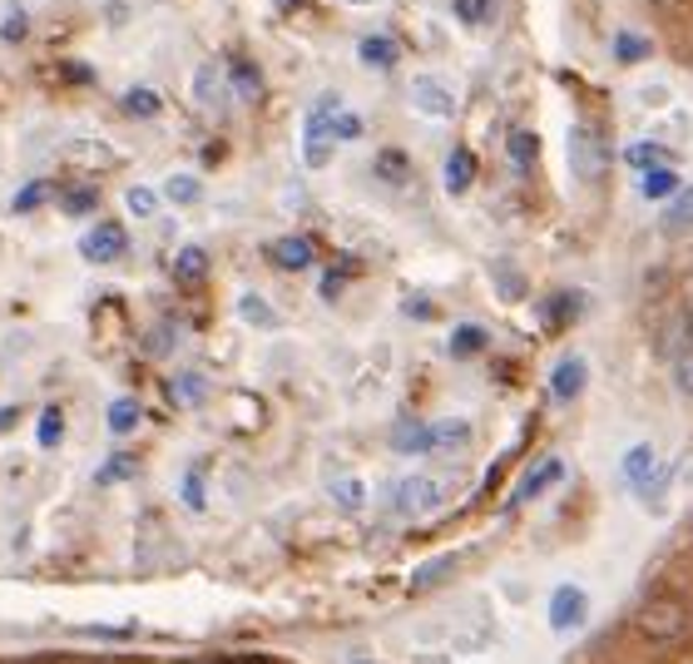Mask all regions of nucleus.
Instances as JSON below:
<instances>
[{
    "label": "nucleus",
    "mask_w": 693,
    "mask_h": 664,
    "mask_svg": "<svg viewBox=\"0 0 693 664\" xmlns=\"http://www.w3.org/2000/svg\"><path fill=\"white\" fill-rule=\"evenodd\" d=\"M584 382H590V367H584L580 357H564V362L550 372V392L560 396V402H570V396H580V392H584Z\"/></svg>",
    "instance_id": "9"
},
{
    "label": "nucleus",
    "mask_w": 693,
    "mask_h": 664,
    "mask_svg": "<svg viewBox=\"0 0 693 664\" xmlns=\"http://www.w3.org/2000/svg\"><path fill=\"white\" fill-rule=\"evenodd\" d=\"M639 188H644V198H673L679 194V174H673V168H649V174L639 178Z\"/></svg>",
    "instance_id": "22"
},
{
    "label": "nucleus",
    "mask_w": 693,
    "mask_h": 664,
    "mask_svg": "<svg viewBox=\"0 0 693 664\" xmlns=\"http://www.w3.org/2000/svg\"><path fill=\"white\" fill-rule=\"evenodd\" d=\"M683 228H693V188H679L673 208L663 214V233H683Z\"/></svg>",
    "instance_id": "19"
},
{
    "label": "nucleus",
    "mask_w": 693,
    "mask_h": 664,
    "mask_svg": "<svg viewBox=\"0 0 693 664\" xmlns=\"http://www.w3.org/2000/svg\"><path fill=\"white\" fill-rule=\"evenodd\" d=\"M337 293H342V273L332 268V273L322 277V297H327V303H337Z\"/></svg>",
    "instance_id": "44"
},
{
    "label": "nucleus",
    "mask_w": 693,
    "mask_h": 664,
    "mask_svg": "<svg viewBox=\"0 0 693 664\" xmlns=\"http://www.w3.org/2000/svg\"><path fill=\"white\" fill-rule=\"evenodd\" d=\"M392 446L402 456H416V451H431V426H421V422H402L392 432Z\"/></svg>",
    "instance_id": "14"
},
{
    "label": "nucleus",
    "mask_w": 693,
    "mask_h": 664,
    "mask_svg": "<svg viewBox=\"0 0 693 664\" xmlns=\"http://www.w3.org/2000/svg\"><path fill=\"white\" fill-rule=\"evenodd\" d=\"M356 55H362V65H372V69H392L396 65V40H386V35H366L362 45H356Z\"/></svg>",
    "instance_id": "13"
},
{
    "label": "nucleus",
    "mask_w": 693,
    "mask_h": 664,
    "mask_svg": "<svg viewBox=\"0 0 693 664\" xmlns=\"http://www.w3.org/2000/svg\"><path fill=\"white\" fill-rule=\"evenodd\" d=\"M218 89H223V79H218V65H198V75H194L198 105H218Z\"/></svg>",
    "instance_id": "28"
},
{
    "label": "nucleus",
    "mask_w": 693,
    "mask_h": 664,
    "mask_svg": "<svg viewBox=\"0 0 693 664\" xmlns=\"http://www.w3.org/2000/svg\"><path fill=\"white\" fill-rule=\"evenodd\" d=\"M689 624H693V614H689V605H683L679 595H649V600L634 610L629 630L639 634L644 644H673V640L689 634Z\"/></svg>",
    "instance_id": "1"
},
{
    "label": "nucleus",
    "mask_w": 693,
    "mask_h": 664,
    "mask_svg": "<svg viewBox=\"0 0 693 664\" xmlns=\"http://www.w3.org/2000/svg\"><path fill=\"white\" fill-rule=\"evenodd\" d=\"M471 178H475V154H471V149H451V159H446V174H441L446 194H465V188H471Z\"/></svg>",
    "instance_id": "11"
},
{
    "label": "nucleus",
    "mask_w": 693,
    "mask_h": 664,
    "mask_svg": "<svg viewBox=\"0 0 693 664\" xmlns=\"http://www.w3.org/2000/svg\"><path fill=\"white\" fill-rule=\"evenodd\" d=\"M346 6H366V0H346Z\"/></svg>",
    "instance_id": "50"
},
{
    "label": "nucleus",
    "mask_w": 693,
    "mask_h": 664,
    "mask_svg": "<svg viewBox=\"0 0 693 664\" xmlns=\"http://www.w3.org/2000/svg\"><path fill=\"white\" fill-rule=\"evenodd\" d=\"M406 317H421L426 323V317H436V307L426 303V297H411V303H406Z\"/></svg>",
    "instance_id": "45"
},
{
    "label": "nucleus",
    "mask_w": 693,
    "mask_h": 664,
    "mask_svg": "<svg viewBox=\"0 0 693 664\" xmlns=\"http://www.w3.org/2000/svg\"><path fill=\"white\" fill-rule=\"evenodd\" d=\"M669 372H673V392H679V396H689V402H693V352L673 357V362H669Z\"/></svg>",
    "instance_id": "33"
},
{
    "label": "nucleus",
    "mask_w": 693,
    "mask_h": 664,
    "mask_svg": "<svg viewBox=\"0 0 693 664\" xmlns=\"http://www.w3.org/2000/svg\"><path fill=\"white\" fill-rule=\"evenodd\" d=\"M164 198H168V204H198V198H204V184H198V178L194 174H174V178H168V184H164Z\"/></svg>",
    "instance_id": "24"
},
{
    "label": "nucleus",
    "mask_w": 693,
    "mask_h": 664,
    "mask_svg": "<svg viewBox=\"0 0 693 664\" xmlns=\"http://www.w3.org/2000/svg\"><path fill=\"white\" fill-rule=\"evenodd\" d=\"M639 99H644V105H669V89H663V85H644Z\"/></svg>",
    "instance_id": "42"
},
{
    "label": "nucleus",
    "mask_w": 693,
    "mask_h": 664,
    "mask_svg": "<svg viewBox=\"0 0 693 664\" xmlns=\"http://www.w3.org/2000/svg\"><path fill=\"white\" fill-rule=\"evenodd\" d=\"M25 30H30V15L20 6H10V15L0 20V40H10V45H15V40H25Z\"/></svg>",
    "instance_id": "39"
},
{
    "label": "nucleus",
    "mask_w": 693,
    "mask_h": 664,
    "mask_svg": "<svg viewBox=\"0 0 693 664\" xmlns=\"http://www.w3.org/2000/svg\"><path fill=\"white\" fill-rule=\"evenodd\" d=\"M267 258H273L277 268H287V273H302V268H312V243L307 238H277L273 248H267Z\"/></svg>",
    "instance_id": "10"
},
{
    "label": "nucleus",
    "mask_w": 693,
    "mask_h": 664,
    "mask_svg": "<svg viewBox=\"0 0 693 664\" xmlns=\"http://www.w3.org/2000/svg\"><path fill=\"white\" fill-rule=\"evenodd\" d=\"M59 436H65V412H59V406H45V412H40V446H59Z\"/></svg>",
    "instance_id": "31"
},
{
    "label": "nucleus",
    "mask_w": 693,
    "mask_h": 664,
    "mask_svg": "<svg viewBox=\"0 0 693 664\" xmlns=\"http://www.w3.org/2000/svg\"><path fill=\"white\" fill-rule=\"evenodd\" d=\"M124 248H129V233H124V224H114V218H99V224L79 238V253H85L89 263H114V258H124Z\"/></svg>",
    "instance_id": "4"
},
{
    "label": "nucleus",
    "mask_w": 693,
    "mask_h": 664,
    "mask_svg": "<svg viewBox=\"0 0 693 664\" xmlns=\"http://www.w3.org/2000/svg\"><path fill=\"white\" fill-rule=\"evenodd\" d=\"M184 501L194 505V511H204V481H198V471L184 481Z\"/></svg>",
    "instance_id": "41"
},
{
    "label": "nucleus",
    "mask_w": 693,
    "mask_h": 664,
    "mask_svg": "<svg viewBox=\"0 0 693 664\" xmlns=\"http://www.w3.org/2000/svg\"><path fill=\"white\" fill-rule=\"evenodd\" d=\"M471 442V426L465 422H436L431 426V451H461Z\"/></svg>",
    "instance_id": "17"
},
{
    "label": "nucleus",
    "mask_w": 693,
    "mask_h": 664,
    "mask_svg": "<svg viewBox=\"0 0 693 664\" xmlns=\"http://www.w3.org/2000/svg\"><path fill=\"white\" fill-rule=\"evenodd\" d=\"M238 313H243L253 327H273V323H277V317H273V307H267L257 293H243V297H238Z\"/></svg>",
    "instance_id": "30"
},
{
    "label": "nucleus",
    "mask_w": 693,
    "mask_h": 664,
    "mask_svg": "<svg viewBox=\"0 0 693 664\" xmlns=\"http://www.w3.org/2000/svg\"><path fill=\"white\" fill-rule=\"evenodd\" d=\"M411 105L421 109V115H431V119H451L455 115V95L441 85V79H431V75L411 79Z\"/></svg>",
    "instance_id": "7"
},
{
    "label": "nucleus",
    "mask_w": 693,
    "mask_h": 664,
    "mask_svg": "<svg viewBox=\"0 0 693 664\" xmlns=\"http://www.w3.org/2000/svg\"><path fill=\"white\" fill-rule=\"evenodd\" d=\"M356 664H366V660H356Z\"/></svg>",
    "instance_id": "53"
},
{
    "label": "nucleus",
    "mask_w": 693,
    "mask_h": 664,
    "mask_svg": "<svg viewBox=\"0 0 693 664\" xmlns=\"http://www.w3.org/2000/svg\"><path fill=\"white\" fill-rule=\"evenodd\" d=\"M505 149H510V164H515V168H530V164H535V154H540V139H535L530 129H510Z\"/></svg>",
    "instance_id": "18"
},
{
    "label": "nucleus",
    "mask_w": 693,
    "mask_h": 664,
    "mask_svg": "<svg viewBox=\"0 0 693 664\" xmlns=\"http://www.w3.org/2000/svg\"><path fill=\"white\" fill-rule=\"evenodd\" d=\"M213 664H273V660H263V654H223V660H213Z\"/></svg>",
    "instance_id": "46"
},
{
    "label": "nucleus",
    "mask_w": 693,
    "mask_h": 664,
    "mask_svg": "<svg viewBox=\"0 0 693 664\" xmlns=\"http://www.w3.org/2000/svg\"><path fill=\"white\" fill-rule=\"evenodd\" d=\"M134 456H109L105 466H99V486H114V481H129L134 476Z\"/></svg>",
    "instance_id": "34"
},
{
    "label": "nucleus",
    "mask_w": 693,
    "mask_h": 664,
    "mask_svg": "<svg viewBox=\"0 0 693 664\" xmlns=\"http://www.w3.org/2000/svg\"><path fill=\"white\" fill-rule=\"evenodd\" d=\"M297 6V0H277V10H293Z\"/></svg>",
    "instance_id": "48"
},
{
    "label": "nucleus",
    "mask_w": 693,
    "mask_h": 664,
    "mask_svg": "<svg viewBox=\"0 0 693 664\" xmlns=\"http://www.w3.org/2000/svg\"><path fill=\"white\" fill-rule=\"evenodd\" d=\"M441 501H446V486L431 481V476H406V481L396 486V511H402V515L436 511Z\"/></svg>",
    "instance_id": "5"
},
{
    "label": "nucleus",
    "mask_w": 693,
    "mask_h": 664,
    "mask_svg": "<svg viewBox=\"0 0 693 664\" xmlns=\"http://www.w3.org/2000/svg\"><path fill=\"white\" fill-rule=\"evenodd\" d=\"M653 6H673V0H653Z\"/></svg>",
    "instance_id": "51"
},
{
    "label": "nucleus",
    "mask_w": 693,
    "mask_h": 664,
    "mask_svg": "<svg viewBox=\"0 0 693 664\" xmlns=\"http://www.w3.org/2000/svg\"><path fill=\"white\" fill-rule=\"evenodd\" d=\"M376 174L392 178V184H402V178H406V154H402V149H382V154H376Z\"/></svg>",
    "instance_id": "35"
},
{
    "label": "nucleus",
    "mask_w": 693,
    "mask_h": 664,
    "mask_svg": "<svg viewBox=\"0 0 693 664\" xmlns=\"http://www.w3.org/2000/svg\"><path fill=\"white\" fill-rule=\"evenodd\" d=\"M332 139H362V119L346 115V109H337V119H332Z\"/></svg>",
    "instance_id": "40"
},
{
    "label": "nucleus",
    "mask_w": 693,
    "mask_h": 664,
    "mask_svg": "<svg viewBox=\"0 0 693 664\" xmlns=\"http://www.w3.org/2000/svg\"><path fill=\"white\" fill-rule=\"evenodd\" d=\"M174 392H184V402H198V396H204V382H198V377H184Z\"/></svg>",
    "instance_id": "43"
},
{
    "label": "nucleus",
    "mask_w": 693,
    "mask_h": 664,
    "mask_svg": "<svg viewBox=\"0 0 693 664\" xmlns=\"http://www.w3.org/2000/svg\"><path fill=\"white\" fill-rule=\"evenodd\" d=\"M451 570H455V555H441V560H426V565H416V575H411V590H416V595H421V590H436V585H441Z\"/></svg>",
    "instance_id": "16"
},
{
    "label": "nucleus",
    "mask_w": 693,
    "mask_h": 664,
    "mask_svg": "<svg viewBox=\"0 0 693 664\" xmlns=\"http://www.w3.org/2000/svg\"><path fill=\"white\" fill-rule=\"evenodd\" d=\"M124 204H129V214H134V218H154L158 198H154V188L139 184V188H129V194H124Z\"/></svg>",
    "instance_id": "36"
},
{
    "label": "nucleus",
    "mask_w": 693,
    "mask_h": 664,
    "mask_svg": "<svg viewBox=\"0 0 693 664\" xmlns=\"http://www.w3.org/2000/svg\"><path fill=\"white\" fill-rule=\"evenodd\" d=\"M683 297H689V313H693V268H689V277H683Z\"/></svg>",
    "instance_id": "47"
},
{
    "label": "nucleus",
    "mask_w": 693,
    "mask_h": 664,
    "mask_svg": "<svg viewBox=\"0 0 693 664\" xmlns=\"http://www.w3.org/2000/svg\"><path fill=\"white\" fill-rule=\"evenodd\" d=\"M174 277H178V283H204V277H208V253H204V248H178Z\"/></svg>",
    "instance_id": "15"
},
{
    "label": "nucleus",
    "mask_w": 693,
    "mask_h": 664,
    "mask_svg": "<svg viewBox=\"0 0 693 664\" xmlns=\"http://www.w3.org/2000/svg\"><path fill=\"white\" fill-rule=\"evenodd\" d=\"M228 79H233V89H238L243 99H257V95H263V75H257L248 59H233V65H228Z\"/></svg>",
    "instance_id": "21"
},
{
    "label": "nucleus",
    "mask_w": 693,
    "mask_h": 664,
    "mask_svg": "<svg viewBox=\"0 0 693 664\" xmlns=\"http://www.w3.org/2000/svg\"><path fill=\"white\" fill-rule=\"evenodd\" d=\"M134 426H139V402H134V396H119V402L109 406V432H114V436H129Z\"/></svg>",
    "instance_id": "25"
},
{
    "label": "nucleus",
    "mask_w": 693,
    "mask_h": 664,
    "mask_svg": "<svg viewBox=\"0 0 693 664\" xmlns=\"http://www.w3.org/2000/svg\"><path fill=\"white\" fill-rule=\"evenodd\" d=\"M59 208H65V214H75V218H85V214H95V208H99V194L89 184L65 188V194H59Z\"/></svg>",
    "instance_id": "26"
},
{
    "label": "nucleus",
    "mask_w": 693,
    "mask_h": 664,
    "mask_svg": "<svg viewBox=\"0 0 693 664\" xmlns=\"http://www.w3.org/2000/svg\"><path fill=\"white\" fill-rule=\"evenodd\" d=\"M481 347H485V327H471V323H465V327H455V333H451V352H455V357H475Z\"/></svg>",
    "instance_id": "29"
},
{
    "label": "nucleus",
    "mask_w": 693,
    "mask_h": 664,
    "mask_svg": "<svg viewBox=\"0 0 693 664\" xmlns=\"http://www.w3.org/2000/svg\"><path fill=\"white\" fill-rule=\"evenodd\" d=\"M174 664H194V660H174Z\"/></svg>",
    "instance_id": "52"
},
{
    "label": "nucleus",
    "mask_w": 693,
    "mask_h": 664,
    "mask_svg": "<svg viewBox=\"0 0 693 664\" xmlns=\"http://www.w3.org/2000/svg\"><path fill=\"white\" fill-rule=\"evenodd\" d=\"M649 40H644V35H634V30H619V35H614V55H619L624 59V65H634V59H644V55H649Z\"/></svg>",
    "instance_id": "27"
},
{
    "label": "nucleus",
    "mask_w": 693,
    "mask_h": 664,
    "mask_svg": "<svg viewBox=\"0 0 693 664\" xmlns=\"http://www.w3.org/2000/svg\"><path fill=\"white\" fill-rule=\"evenodd\" d=\"M45 198H50V184H45V178H35V184H25L15 194V214H30V208H40Z\"/></svg>",
    "instance_id": "38"
},
{
    "label": "nucleus",
    "mask_w": 693,
    "mask_h": 664,
    "mask_svg": "<svg viewBox=\"0 0 693 664\" xmlns=\"http://www.w3.org/2000/svg\"><path fill=\"white\" fill-rule=\"evenodd\" d=\"M584 614H590V600H584L580 585H560L554 600H550V624H554V630H574Z\"/></svg>",
    "instance_id": "8"
},
{
    "label": "nucleus",
    "mask_w": 693,
    "mask_h": 664,
    "mask_svg": "<svg viewBox=\"0 0 693 664\" xmlns=\"http://www.w3.org/2000/svg\"><path fill=\"white\" fill-rule=\"evenodd\" d=\"M332 496H337V505H342V511H362V481H356V476H342V481H332Z\"/></svg>",
    "instance_id": "32"
},
{
    "label": "nucleus",
    "mask_w": 693,
    "mask_h": 664,
    "mask_svg": "<svg viewBox=\"0 0 693 664\" xmlns=\"http://www.w3.org/2000/svg\"><path fill=\"white\" fill-rule=\"evenodd\" d=\"M495 10V0H455V15L465 20V25H485Z\"/></svg>",
    "instance_id": "37"
},
{
    "label": "nucleus",
    "mask_w": 693,
    "mask_h": 664,
    "mask_svg": "<svg viewBox=\"0 0 693 664\" xmlns=\"http://www.w3.org/2000/svg\"><path fill=\"white\" fill-rule=\"evenodd\" d=\"M659 471V456H653V446H634L629 456H624V481L634 486V491L644 496V501H653V496L663 491V476Z\"/></svg>",
    "instance_id": "6"
},
{
    "label": "nucleus",
    "mask_w": 693,
    "mask_h": 664,
    "mask_svg": "<svg viewBox=\"0 0 693 664\" xmlns=\"http://www.w3.org/2000/svg\"><path fill=\"white\" fill-rule=\"evenodd\" d=\"M624 164H634V168H644V174H649V168H669L673 154H669L663 144H649V139H639V144L624 149Z\"/></svg>",
    "instance_id": "12"
},
{
    "label": "nucleus",
    "mask_w": 693,
    "mask_h": 664,
    "mask_svg": "<svg viewBox=\"0 0 693 664\" xmlns=\"http://www.w3.org/2000/svg\"><path fill=\"white\" fill-rule=\"evenodd\" d=\"M570 168L580 184H600L604 168H609V149H604V134L594 124H574L570 129Z\"/></svg>",
    "instance_id": "2"
},
{
    "label": "nucleus",
    "mask_w": 693,
    "mask_h": 664,
    "mask_svg": "<svg viewBox=\"0 0 693 664\" xmlns=\"http://www.w3.org/2000/svg\"><path fill=\"white\" fill-rule=\"evenodd\" d=\"M560 476H564V466H560V461H544L540 471H530V476H525V486L515 491V501H530V496H540L544 486H554Z\"/></svg>",
    "instance_id": "23"
},
{
    "label": "nucleus",
    "mask_w": 693,
    "mask_h": 664,
    "mask_svg": "<svg viewBox=\"0 0 693 664\" xmlns=\"http://www.w3.org/2000/svg\"><path fill=\"white\" fill-rule=\"evenodd\" d=\"M337 109H342V99L327 95V99H317L312 115H307V124H302V159H307V168H322L327 154H332V119H337Z\"/></svg>",
    "instance_id": "3"
},
{
    "label": "nucleus",
    "mask_w": 693,
    "mask_h": 664,
    "mask_svg": "<svg viewBox=\"0 0 693 664\" xmlns=\"http://www.w3.org/2000/svg\"><path fill=\"white\" fill-rule=\"evenodd\" d=\"M158 95L148 85H134V89H124V115H134V119H154L158 115Z\"/></svg>",
    "instance_id": "20"
},
{
    "label": "nucleus",
    "mask_w": 693,
    "mask_h": 664,
    "mask_svg": "<svg viewBox=\"0 0 693 664\" xmlns=\"http://www.w3.org/2000/svg\"><path fill=\"white\" fill-rule=\"evenodd\" d=\"M30 664H59V660H30Z\"/></svg>",
    "instance_id": "49"
}]
</instances>
